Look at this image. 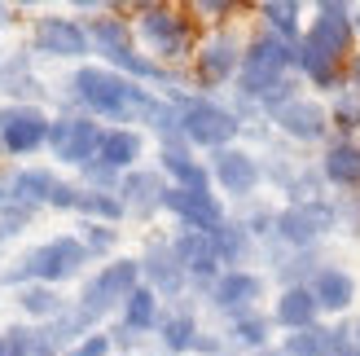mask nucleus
Returning a JSON list of instances; mask_svg holds the SVG:
<instances>
[{
    "instance_id": "obj_1",
    "label": "nucleus",
    "mask_w": 360,
    "mask_h": 356,
    "mask_svg": "<svg viewBox=\"0 0 360 356\" xmlns=\"http://www.w3.org/2000/svg\"><path fill=\"white\" fill-rule=\"evenodd\" d=\"M66 101L75 106L79 115L97 119V123H110V128H136V123L150 128V119H154L163 97L146 84L101 66V62H84V66L70 70V80H66Z\"/></svg>"
},
{
    "instance_id": "obj_2",
    "label": "nucleus",
    "mask_w": 360,
    "mask_h": 356,
    "mask_svg": "<svg viewBox=\"0 0 360 356\" xmlns=\"http://www.w3.org/2000/svg\"><path fill=\"white\" fill-rule=\"evenodd\" d=\"M132 31H136V40L141 49L150 53L154 62H163V66H180V62H193V53H198V18L193 9L185 5H132Z\"/></svg>"
},
{
    "instance_id": "obj_3",
    "label": "nucleus",
    "mask_w": 360,
    "mask_h": 356,
    "mask_svg": "<svg viewBox=\"0 0 360 356\" xmlns=\"http://www.w3.org/2000/svg\"><path fill=\"white\" fill-rule=\"evenodd\" d=\"M88 255L79 234H58L49 242H35L31 251H22L9 269H0V286H62V281H75L88 269Z\"/></svg>"
},
{
    "instance_id": "obj_4",
    "label": "nucleus",
    "mask_w": 360,
    "mask_h": 356,
    "mask_svg": "<svg viewBox=\"0 0 360 356\" xmlns=\"http://www.w3.org/2000/svg\"><path fill=\"white\" fill-rule=\"evenodd\" d=\"M176 110H180V136H185L189 150H224V146H238V136L246 132V123L238 119V110L224 101H215L211 93H180L172 97Z\"/></svg>"
},
{
    "instance_id": "obj_5",
    "label": "nucleus",
    "mask_w": 360,
    "mask_h": 356,
    "mask_svg": "<svg viewBox=\"0 0 360 356\" xmlns=\"http://www.w3.org/2000/svg\"><path fill=\"white\" fill-rule=\"evenodd\" d=\"M136 286H141V260L136 255H115V260H105L93 277H84V286L75 295V312L88 326H97V322H105L110 312H119L128 304V295Z\"/></svg>"
},
{
    "instance_id": "obj_6",
    "label": "nucleus",
    "mask_w": 360,
    "mask_h": 356,
    "mask_svg": "<svg viewBox=\"0 0 360 356\" xmlns=\"http://www.w3.org/2000/svg\"><path fill=\"white\" fill-rule=\"evenodd\" d=\"M242 53H246V40L238 35V27H215L198 40V53H193V84L211 93V88H224V84H238V70H242Z\"/></svg>"
},
{
    "instance_id": "obj_7",
    "label": "nucleus",
    "mask_w": 360,
    "mask_h": 356,
    "mask_svg": "<svg viewBox=\"0 0 360 356\" xmlns=\"http://www.w3.org/2000/svg\"><path fill=\"white\" fill-rule=\"evenodd\" d=\"M31 53L35 58H53V62H88L93 58V40H88V23L70 13H40L31 23Z\"/></svg>"
},
{
    "instance_id": "obj_8",
    "label": "nucleus",
    "mask_w": 360,
    "mask_h": 356,
    "mask_svg": "<svg viewBox=\"0 0 360 356\" xmlns=\"http://www.w3.org/2000/svg\"><path fill=\"white\" fill-rule=\"evenodd\" d=\"M49 128H53V115L44 106L0 101V154L5 158H31L49 150Z\"/></svg>"
},
{
    "instance_id": "obj_9",
    "label": "nucleus",
    "mask_w": 360,
    "mask_h": 356,
    "mask_svg": "<svg viewBox=\"0 0 360 356\" xmlns=\"http://www.w3.org/2000/svg\"><path fill=\"white\" fill-rule=\"evenodd\" d=\"M101 136H105V123L88 119L79 110H66V115H53V128H49V154L53 163L62 167H88L101 150Z\"/></svg>"
},
{
    "instance_id": "obj_10",
    "label": "nucleus",
    "mask_w": 360,
    "mask_h": 356,
    "mask_svg": "<svg viewBox=\"0 0 360 356\" xmlns=\"http://www.w3.org/2000/svg\"><path fill=\"white\" fill-rule=\"evenodd\" d=\"M338 229V203L334 198H312V203H285L277 211V242L312 251L321 238H330Z\"/></svg>"
},
{
    "instance_id": "obj_11",
    "label": "nucleus",
    "mask_w": 360,
    "mask_h": 356,
    "mask_svg": "<svg viewBox=\"0 0 360 356\" xmlns=\"http://www.w3.org/2000/svg\"><path fill=\"white\" fill-rule=\"evenodd\" d=\"M211 185L229 193L233 203H250L259 193L264 185V163H259V154H250L242 146H224V150H215L211 154Z\"/></svg>"
},
{
    "instance_id": "obj_12",
    "label": "nucleus",
    "mask_w": 360,
    "mask_h": 356,
    "mask_svg": "<svg viewBox=\"0 0 360 356\" xmlns=\"http://www.w3.org/2000/svg\"><path fill=\"white\" fill-rule=\"evenodd\" d=\"M308 40L316 49H326L330 58L338 62H352V53H356V9L343 5V0H321V5L312 9V23H308Z\"/></svg>"
},
{
    "instance_id": "obj_13",
    "label": "nucleus",
    "mask_w": 360,
    "mask_h": 356,
    "mask_svg": "<svg viewBox=\"0 0 360 356\" xmlns=\"http://www.w3.org/2000/svg\"><path fill=\"white\" fill-rule=\"evenodd\" d=\"M163 211L176 220V229H198V234H215V229L229 220L224 198L215 189H176V185H167Z\"/></svg>"
},
{
    "instance_id": "obj_14",
    "label": "nucleus",
    "mask_w": 360,
    "mask_h": 356,
    "mask_svg": "<svg viewBox=\"0 0 360 356\" xmlns=\"http://www.w3.org/2000/svg\"><path fill=\"white\" fill-rule=\"evenodd\" d=\"M273 128L281 132V141H290V146H321L326 141L330 146V110L312 97H295L290 106H281V110L273 115Z\"/></svg>"
},
{
    "instance_id": "obj_15",
    "label": "nucleus",
    "mask_w": 360,
    "mask_h": 356,
    "mask_svg": "<svg viewBox=\"0 0 360 356\" xmlns=\"http://www.w3.org/2000/svg\"><path fill=\"white\" fill-rule=\"evenodd\" d=\"M264 291H268V277L264 273H255V269H229V273L215 277V286L207 291V299H211L215 312H224L229 322H233V317L259 312Z\"/></svg>"
},
{
    "instance_id": "obj_16",
    "label": "nucleus",
    "mask_w": 360,
    "mask_h": 356,
    "mask_svg": "<svg viewBox=\"0 0 360 356\" xmlns=\"http://www.w3.org/2000/svg\"><path fill=\"white\" fill-rule=\"evenodd\" d=\"M136 260H141V281H146L158 299H185L189 277H185V269H180L176 251H172V238H150L146 251H141Z\"/></svg>"
},
{
    "instance_id": "obj_17",
    "label": "nucleus",
    "mask_w": 360,
    "mask_h": 356,
    "mask_svg": "<svg viewBox=\"0 0 360 356\" xmlns=\"http://www.w3.org/2000/svg\"><path fill=\"white\" fill-rule=\"evenodd\" d=\"M172 251H176V260H180V269H185L189 286L211 291L215 277L224 273L220 255H215L211 234H198V229H176V234H172Z\"/></svg>"
},
{
    "instance_id": "obj_18",
    "label": "nucleus",
    "mask_w": 360,
    "mask_h": 356,
    "mask_svg": "<svg viewBox=\"0 0 360 356\" xmlns=\"http://www.w3.org/2000/svg\"><path fill=\"white\" fill-rule=\"evenodd\" d=\"M163 193H167V176L158 167H136L119 181V203L132 220H150L154 211H163Z\"/></svg>"
},
{
    "instance_id": "obj_19",
    "label": "nucleus",
    "mask_w": 360,
    "mask_h": 356,
    "mask_svg": "<svg viewBox=\"0 0 360 356\" xmlns=\"http://www.w3.org/2000/svg\"><path fill=\"white\" fill-rule=\"evenodd\" d=\"M264 255H268V269L273 277L285 286H312V277L321 273V260H316V246L312 251H299V246H285V242H264Z\"/></svg>"
},
{
    "instance_id": "obj_20",
    "label": "nucleus",
    "mask_w": 360,
    "mask_h": 356,
    "mask_svg": "<svg viewBox=\"0 0 360 356\" xmlns=\"http://www.w3.org/2000/svg\"><path fill=\"white\" fill-rule=\"evenodd\" d=\"M321 176L334 189H360V141L356 136H330V146L321 150Z\"/></svg>"
},
{
    "instance_id": "obj_21",
    "label": "nucleus",
    "mask_w": 360,
    "mask_h": 356,
    "mask_svg": "<svg viewBox=\"0 0 360 356\" xmlns=\"http://www.w3.org/2000/svg\"><path fill=\"white\" fill-rule=\"evenodd\" d=\"M141 154H146V132H141V128H105L101 150H97L93 163L110 167L119 176H128V172L141 167Z\"/></svg>"
},
{
    "instance_id": "obj_22",
    "label": "nucleus",
    "mask_w": 360,
    "mask_h": 356,
    "mask_svg": "<svg viewBox=\"0 0 360 356\" xmlns=\"http://www.w3.org/2000/svg\"><path fill=\"white\" fill-rule=\"evenodd\" d=\"M158 172L176 189H211V167L189 146H163L158 150Z\"/></svg>"
},
{
    "instance_id": "obj_23",
    "label": "nucleus",
    "mask_w": 360,
    "mask_h": 356,
    "mask_svg": "<svg viewBox=\"0 0 360 356\" xmlns=\"http://www.w3.org/2000/svg\"><path fill=\"white\" fill-rule=\"evenodd\" d=\"M154 339L163 343V352H172V356H189V352L198 348V339H202V330H198L193 308H185V304L163 308V322H158Z\"/></svg>"
},
{
    "instance_id": "obj_24",
    "label": "nucleus",
    "mask_w": 360,
    "mask_h": 356,
    "mask_svg": "<svg viewBox=\"0 0 360 356\" xmlns=\"http://www.w3.org/2000/svg\"><path fill=\"white\" fill-rule=\"evenodd\" d=\"M158 322H163V299L141 281V286L128 295V304L119 308V330H128L132 339H146V334L158 330Z\"/></svg>"
},
{
    "instance_id": "obj_25",
    "label": "nucleus",
    "mask_w": 360,
    "mask_h": 356,
    "mask_svg": "<svg viewBox=\"0 0 360 356\" xmlns=\"http://www.w3.org/2000/svg\"><path fill=\"white\" fill-rule=\"evenodd\" d=\"M273 326H285V330L321 326V304H316L312 286H285L273 304Z\"/></svg>"
},
{
    "instance_id": "obj_26",
    "label": "nucleus",
    "mask_w": 360,
    "mask_h": 356,
    "mask_svg": "<svg viewBox=\"0 0 360 356\" xmlns=\"http://www.w3.org/2000/svg\"><path fill=\"white\" fill-rule=\"evenodd\" d=\"M0 93L9 101H27V106H40V97L49 93L44 80L31 70V53H18V58L0 62Z\"/></svg>"
},
{
    "instance_id": "obj_27",
    "label": "nucleus",
    "mask_w": 360,
    "mask_h": 356,
    "mask_svg": "<svg viewBox=\"0 0 360 356\" xmlns=\"http://www.w3.org/2000/svg\"><path fill=\"white\" fill-rule=\"evenodd\" d=\"M312 295L321 312H347L356 304V277L338 264H321V273L312 277Z\"/></svg>"
},
{
    "instance_id": "obj_28",
    "label": "nucleus",
    "mask_w": 360,
    "mask_h": 356,
    "mask_svg": "<svg viewBox=\"0 0 360 356\" xmlns=\"http://www.w3.org/2000/svg\"><path fill=\"white\" fill-rule=\"evenodd\" d=\"M211 242H215V255H220L224 273H229V269H246V264L259 255V242L242 229V220H238V216H229L220 229H215Z\"/></svg>"
},
{
    "instance_id": "obj_29",
    "label": "nucleus",
    "mask_w": 360,
    "mask_h": 356,
    "mask_svg": "<svg viewBox=\"0 0 360 356\" xmlns=\"http://www.w3.org/2000/svg\"><path fill=\"white\" fill-rule=\"evenodd\" d=\"M62 185V176L53 172V167H13V203H22V207H35V211H44L53 203V189Z\"/></svg>"
},
{
    "instance_id": "obj_30",
    "label": "nucleus",
    "mask_w": 360,
    "mask_h": 356,
    "mask_svg": "<svg viewBox=\"0 0 360 356\" xmlns=\"http://www.w3.org/2000/svg\"><path fill=\"white\" fill-rule=\"evenodd\" d=\"M255 13H259V31L277 35L285 44L303 40V5L299 0H264V5H255Z\"/></svg>"
},
{
    "instance_id": "obj_31",
    "label": "nucleus",
    "mask_w": 360,
    "mask_h": 356,
    "mask_svg": "<svg viewBox=\"0 0 360 356\" xmlns=\"http://www.w3.org/2000/svg\"><path fill=\"white\" fill-rule=\"evenodd\" d=\"M13 304H18V312H22L27 322H35V326L58 322V317L70 308L58 286H18V291H13Z\"/></svg>"
},
{
    "instance_id": "obj_32",
    "label": "nucleus",
    "mask_w": 360,
    "mask_h": 356,
    "mask_svg": "<svg viewBox=\"0 0 360 356\" xmlns=\"http://www.w3.org/2000/svg\"><path fill=\"white\" fill-rule=\"evenodd\" d=\"M268 339H273V317H268V312L233 317V322H229V334H224V343H229V348H246V356H250V352H264Z\"/></svg>"
},
{
    "instance_id": "obj_33",
    "label": "nucleus",
    "mask_w": 360,
    "mask_h": 356,
    "mask_svg": "<svg viewBox=\"0 0 360 356\" xmlns=\"http://www.w3.org/2000/svg\"><path fill=\"white\" fill-rule=\"evenodd\" d=\"M84 189V185H79ZM75 216L79 220H97V224H123L128 220V211H123V203H119V193H105V189H84L79 193V207H75Z\"/></svg>"
},
{
    "instance_id": "obj_34",
    "label": "nucleus",
    "mask_w": 360,
    "mask_h": 356,
    "mask_svg": "<svg viewBox=\"0 0 360 356\" xmlns=\"http://www.w3.org/2000/svg\"><path fill=\"white\" fill-rule=\"evenodd\" d=\"M330 123L338 128V136H352V132H360V93L356 88H338L334 93V101H330Z\"/></svg>"
},
{
    "instance_id": "obj_35",
    "label": "nucleus",
    "mask_w": 360,
    "mask_h": 356,
    "mask_svg": "<svg viewBox=\"0 0 360 356\" xmlns=\"http://www.w3.org/2000/svg\"><path fill=\"white\" fill-rule=\"evenodd\" d=\"M285 356H330V326H308V330H290L281 343Z\"/></svg>"
},
{
    "instance_id": "obj_36",
    "label": "nucleus",
    "mask_w": 360,
    "mask_h": 356,
    "mask_svg": "<svg viewBox=\"0 0 360 356\" xmlns=\"http://www.w3.org/2000/svg\"><path fill=\"white\" fill-rule=\"evenodd\" d=\"M119 229L115 224H97V220H79V242H84V251L93 255V260H110L115 255V246H119Z\"/></svg>"
},
{
    "instance_id": "obj_37",
    "label": "nucleus",
    "mask_w": 360,
    "mask_h": 356,
    "mask_svg": "<svg viewBox=\"0 0 360 356\" xmlns=\"http://www.w3.org/2000/svg\"><path fill=\"white\" fill-rule=\"evenodd\" d=\"M0 356H35V326L0 330Z\"/></svg>"
},
{
    "instance_id": "obj_38",
    "label": "nucleus",
    "mask_w": 360,
    "mask_h": 356,
    "mask_svg": "<svg viewBox=\"0 0 360 356\" xmlns=\"http://www.w3.org/2000/svg\"><path fill=\"white\" fill-rule=\"evenodd\" d=\"M189 9H193V18L211 23V31H215V27H229V18L242 13L238 0H198V5H189Z\"/></svg>"
},
{
    "instance_id": "obj_39",
    "label": "nucleus",
    "mask_w": 360,
    "mask_h": 356,
    "mask_svg": "<svg viewBox=\"0 0 360 356\" xmlns=\"http://www.w3.org/2000/svg\"><path fill=\"white\" fill-rule=\"evenodd\" d=\"M62 356H115V339H110V330H93L88 339H79L70 352Z\"/></svg>"
},
{
    "instance_id": "obj_40",
    "label": "nucleus",
    "mask_w": 360,
    "mask_h": 356,
    "mask_svg": "<svg viewBox=\"0 0 360 356\" xmlns=\"http://www.w3.org/2000/svg\"><path fill=\"white\" fill-rule=\"evenodd\" d=\"M330 356H360V343L347 326H330Z\"/></svg>"
},
{
    "instance_id": "obj_41",
    "label": "nucleus",
    "mask_w": 360,
    "mask_h": 356,
    "mask_svg": "<svg viewBox=\"0 0 360 356\" xmlns=\"http://www.w3.org/2000/svg\"><path fill=\"white\" fill-rule=\"evenodd\" d=\"M224 348H229V343H224V334H220V339H215V334H202V339H198V348H193V352H198V356H220Z\"/></svg>"
},
{
    "instance_id": "obj_42",
    "label": "nucleus",
    "mask_w": 360,
    "mask_h": 356,
    "mask_svg": "<svg viewBox=\"0 0 360 356\" xmlns=\"http://www.w3.org/2000/svg\"><path fill=\"white\" fill-rule=\"evenodd\" d=\"M343 84H347V88H356V93H360V49L352 53V62H347V70H343Z\"/></svg>"
},
{
    "instance_id": "obj_43",
    "label": "nucleus",
    "mask_w": 360,
    "mask_h": 356,
    "mask_svg": "<svg viewBox=\"0 0 360 356\" xmlns=\"http://www.w3.org/2000/svg\"><path fill=\"white\" fill-rule=\"evenodd\" d=\"M9 185H13V172H9V167H0V211H5V207L13 203V193H9Z\"/></svg>"
},
{
    "instance_id": "obj_44",
    "label": "nucleus",
    "mask_w": 360,
    "mask_h": 356,
    "mask_svg": "<svg viewBox=\"0 0 360 356\" xmlns=\"http://www.w3.org/2000/svg\"><path fill=\"white\" fill-rule=\"evenodd\" d=\"M0 23H18V9L5 5V0H0Z\"/></svg>"
},
{
    "instance_id": "obj_45",
    "label": "nucleus",
    "mask_w": 360,
    "mask_h": 356,
    "mask_svg": "<svg viewBox=\"0 0 360 356\" xmlns=\"http://www.w3.org/2000/svg\"><path fill=\"white\" fill-rule=\"evenodd\" d=\"M250 356H285L281 348H264V352H250Z\"/></svg>"
},
{
    "instance_id": "obj_46",
    "label": "nucleus",
    "mask_w": 360,
    "mask_h": 356,
    "mask_svg": "<svg viewBox=\"0 0 360 356\" xmlns=\"http://www.w3.org/2000/svg\"><path fill=\"white\" fill-rule=\"evenodd\" d=\"M352 334H356V343H360V322H356V326H352Z\"/></svg>"
},
{
    "instance_id": "obj_47",
    "label": "nucleus",
    "mask_w": 360,
    "mask_h": 356,
    "mask_svg": "<svg viewBox=\"0 0 360 356\" xmlns=\"http://www.w3.org/2000/svg\"><path fill=\"white\" fill-rule=\"evenodd\" d=\"M356 35H360V13H356Z\"/></svg>"
},
{
    "instance_id": "obj_48",
    "label": "nucleus",
    "mask_w": 360,
    "mask_h": 356,
    "mask_svg": "<svg viewBox=\"0 0 360 356\" xmlns=\"http://www.w3.org/2000/svg\"><path fill=\"white\" fill-rule=\"evenodd\" d=\"M356 198H360V193H356Z\"/></svg>"
}]
</instances>
